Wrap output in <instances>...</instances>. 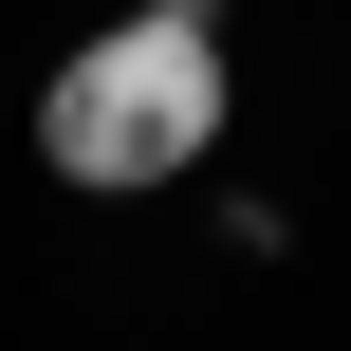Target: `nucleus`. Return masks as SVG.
Listing matches in <instances>:
<instances>
[{"label":"nucleus","mask_w":351,"mask_h":351,"mask_svg":"<svg viewBox=\"0 0 351 351\" xmlns=\"http://www.w3.org/2000/svg\"><path fill=\"white\" fill-rule=\"evenodd\" d=\"M222 111H241L222 0H148V19H111L93 56H56V93H37V167L93 185V204H130V185H185V167L222 148Z\"/></svg>","instance_id":"obj_1"}]
</instances>
